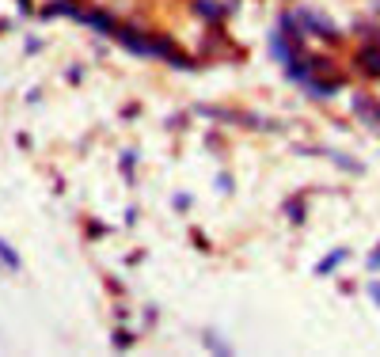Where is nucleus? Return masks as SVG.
Wrapping results in <instances>:
<instances>
[{
  "label": "nucleus",
  "instance_id": "1",
  "mask_svg": "<svg viewBox=\"0 0 380 357\" xmlns=\"http://www.w3.org/2000/svg\"><path fill=\"white\" fill-rule=\"evenodd\" d=\"M115 42H122L129 53H137V58H156V35L137 31V27H129V23H118L115 27Z\"/></svg>",
  "mask_w": 380,
  "mask_h": 357
},
{
  "label": "nucleus",
  "instance_id": "2",
  "mask_svg": "<svg viewBox=\"0 0 380 357\" xmlns=\"http://www.w3.org/2000/svg\"><path fill=\"white\" fill-rule=\"evenodd\" d=\"M156 58H160V61H167L172 69H183V72H194V69H198V61L187 58V53H183L167 35H156Z\"/></svg>",
  "mask_w": 380,
  "mask_h": 357
},
{
  "label": "nucleus",
  "instance_id": "3",
  "mask_svg": "<svg viewBox=\"0 0 380 357\" xmlns=\"http://www.w3.org/2000/svg\"><path fill=\"white\" fill-rule=\"evenodd\" d=\"M72 19H76V23H88L92 31H99V35H107V38H115V27H118L115 15L99 12V8H76V15H72Z\"/></svg>",
  "mask_w": 380,
  "mask_h": 357
},
{
  "label": "nucleus",
  "instance_id": "4",
  "mask_svg": "<svg viewBox=\"0 0 380 357\" xmlns=\"http://www.w3.org/2000/svg\"><path fill=\"white\" fill-rule=\"evenodd\" d=\"M301 15V23H304V31H312V35H320V38H327V42H338V27L331 19H323V15H316V12H297Z\"/></svg>",
  "mask_w": 380,
  "mask_h": 357
},
{
  "label": "nucleus",
  "instance_id": "5",
  "mask_svg": "<svg viewBox=\"0 0 380 357\" xmlns=\"http://www.w3.org/2000/svg\"><path fill=\"white\" fill-rule=\"evenodd\" d=\"M286 76L293 80V84H308L316 72H312V58H301V53H293V58L286 61Z\"/></svg>",
  "mask_w": 380,
  "mask_h": 357
},
{
  "label": "nucleus",
  "instance_id": "6",
  "mask_svg": "<svg viewBox=\"0 0 380 357\" xmlns=\"http://www.w3.org/2000/svg\"><path fill=\"white\" fill-rule=\"evenodd\" d=\"M354 65H358L365 76L380 80V46H361V50H358V61H354Z\"/></svg>",
  "mask_w": 380,
  "mask_h": 357
},
{
  "label": "nucleus",
  "instance_id": "7",
  "mask_svg": "<svg viewBox=\"0 0 380 357\" xmlns=\"http://www.w3.org/2000/svg\"><path fill=\"white\" fill-rule=\"evenodd\" d=\"M194 15L217 27V23H221L224 15H229V8H224V4H217V0H194Z\"/></svg>",
  "mask_w": 380,
  "mask_h": 357
},
{
  "label": "nucleus",
  "instance_id": "8",
  "mask_svg": "<svg viewBox=\"0 0 380 357\" xmlns=\"http://www.w3.org/2000/svg\"><path fill=\"white\" fill-rule=\"evenodd\" d=\"M354 115H361L369 126H380V103H373L369 95H354Z\"/></svg>",
  "mask_w": 380,
  "mask_h": 357
},
{
  "label": "nucleus",
  "instance_id": "9",
  "mask_svg": "<svg viewBox=\"0 0 380 357\" xmlns=\"http://www.w3.org/2000/svg\"><path fill=\"white\" fill-rule=\"evenodd\" d=\"M354 35L361 38L365 46H380V23H369V19H358L354 23Z\"/></svg>",
  "mask_w": 380,
  "mask_h": 357
},
{
  "label": "nucleus",
  "instance_id": "10",
  "mask_svg": "<svg viewBox=\"0 0 380 357\" xmlns=\"http://www.w3.org/2000/svg\"><path fill=\"white\" fill-rule=\"evenodd\" d=\"M342 258H346V247L331 251L327 258H320V263H316V274H335V270H338V263H342Z\"/></svg>",
  "mask_w": 380,
  "mask_h": 357
},
{
  "label": "nucleus",
  "instance_id": "11",
  "mask_svg": "<svg viewBox=\"0 0 380 357\" xmlns=\"http://www.w3.org/2000/svg\"><path fill=\"white\" fill-rule=\"evenodd\" d=\"M286 217H289L293 224H304V201H301V198H289V201H286Z\"/></svg>",
  "mask_w": 380,
  "mask_h": 357
},
{
  "label": "nucleus",
  "instance_id": "12",
  "mask_svg": "<svg viewBox=\"0 0 380 357\" xmlns=\"http://www.w3.org/2000/svg\"><path fill=\"white\" fill-rule=\"evenodd\" d=\"M327 160L331 164H338L342 172H350V175H361V164H354V160H346L342 152H327Z\"/></svg>",
  "mask_w": 380,
  "mask_h": 357
},
{
  "label": "nucleus",
  "instance_id": "13",
  "mask_svg": "<svg viewBox=\"0 0 380 357\" xmlns=\"http://www.w3.org/2000/svg\"><path fill=\"white\" fill-rule=\"evenodd\" d=\"M0 263H4V266H12V270H19V255H15V251L8 247L4 240H0Z\"/></svg>",
  "mask_w": 380,
  "mask_h": 357
},
{
  "label": "nucleus",
  "instance_id": "14",
  "mask_svg": "<svg viewBox=\"0 0 380 357\" xmlns=\"http://www.w3.org/2000/svg\"><path fill=\"white\" fill-rule=\"evenodd\" d=\"M201 342H206V346H209V350H213V354H229V350H232V346H224V342H221V338H217V335H206V338H201Z\"/></svg>",
  "mask_w": 380,
  "mask_h": 357
},
{
  "label": "nucleus",
  "instance_id": "15",
  "mask_svg": "<svg viewBox=\"0 0 380 357\" xmlns=\"http://www.w3.org/2000/svg\"><path fill=\"white\" fill-rule=\"evenodd\" d=\"M110 342H115L118 350H129V346H133V335H129V331H115V338H110Z\"/></svg>",
  "mask_w": 380,
  "mask_h": 357
},
{
  "label": "nucleus",
  "instance_id": "16",
  "mask_svg": "<svg viewBox=\"0 0 380 357\" xmlns=\"http://www.w3.org/2000/svg\"><path fill=\"white\" fill-rule=\"evenodd\" d=\"M133 160H137V152H126V156H122V172H126V175L133 172Z\"/></svg>",
  "mask_w": 380,
  "mask_h": 357
},
{
  "label": "nucleus",
  "instance_id": "17",
  "mask_svg": "<svg viewBox=\"0 0 380 357\" xmlns=\"http://www.w3.org/2000/svg\"><path fill=\"white\" fill-rule=\"evenodd\" d=\"M175 209H190V194H175Z\"/></svg>",
  "mask_w": 380,
  "mask_h": 357
},
{
  "label": "nucleus",
  "instance_id": "18",
  "mask_svg": "<svg viewBox=\"0 0 380 357\" xmlns=\"http://www.w3.org/2000/svg\"><path fill=\"white\" fill-rule=\"evenodd\" d=\"M369 270H380V247L373 251V255H369Z\"/></svg>",
  "mask_w": 380,
  "mask_h": 357
},
{
  "label": "nucleus",
  "instance_id": "19",
  "mask_svg": "<svg viewBox=\"0 0 380 357\" xmlns=\"http://www.w3.org/2000/svg\"><path fill=\"white\" fill-rule=\"evenodd\" d=\"M369 297H373L377 304H380V281H373V285H369Z\"/></svg>",
  "mask_w": 380,
  "mask_h": 357
},
{
  "label": "nucleus",
  "instance_id": "20",
  "mask_svg": "<svg viewBox=\"0 0 380 357\" xmlns=\"http://www.w3.org/2000/svg\"><path fill=\"white\" fill-rule=\"evenodd\" d=\"M19 4V12H31V0H15Z\"/></svg>",
  "mask_w": 380,
  "mask_h": 357
},
{
  "label": "nucleus",
  "instance_id": "21",
  "mask_svg": "<svg viewBox=\"0 0 380 357\" xmlns=\"http://www.w3.org/2000/svg\"><path fill=\"white\" fill-rule=\"evenodd\" d=\"M377 15H380V4H377Z\"/></svg>",
  "mask_w": 380,
  "mask_h": 357
}]
</instances>
